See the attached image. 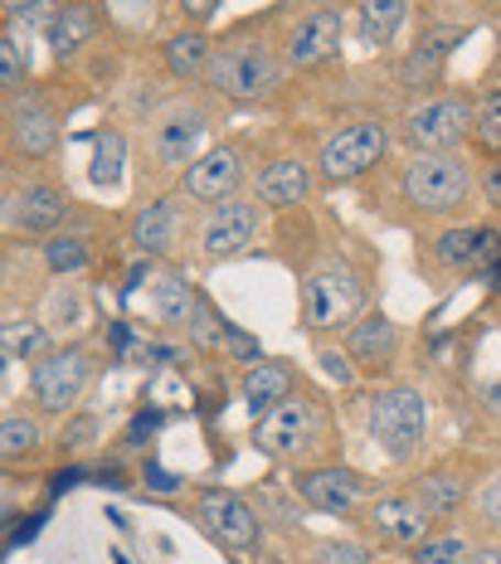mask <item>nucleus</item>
Returning <instances> with one entry per match:
<instances>
[{
  "instance_id": "obj_37",
  "label": "nucleus",
  "mask_w": 501,
  "mask_h": 564,
  "mask_svg": "<svg viewBox=\"0 0 501 564\" xmlns=\"http://www.w3.org/2000/svg\"><path fill=\"white\" fill-rule=\"evenodd\" d=\"M472 132H477V141H482L487 151H497V156H501V98H487L482 108H477Z\"/></svg>"
},
{
  "instance_id": "obj_38",
  "label": "nucleus",
  "mask_w": 501,
  "mask_h": 564,
  "mask_svg": "<svg viewBox=\"0 0 501 564\" xmlns=\"http://www.w3.org/2000/svg\"><path fill=\"white\" fill-rule=\"evenodd\" d=\"M472 507H477V516H482L487 525H492V531H501V473H497V477H487L482 487H477Z\"/></svg>"
},
{
  "instance_id": "obj_47",
  "label": "nucleus",
  "mask_w": 501,
  "mask_h": 564,
  "mask_svg": "<svg viewBox=\"0 0 501 564\" xmlns=\"http://www.w3.org/2000/svg\"><path fill=\"white\" fill-rule=\"evenodd\" d=\"M176 356H181V350L176 346H161V340H156V346H146V360H156V366H171Z\"/></svg>"
},
{
  "instance_id": "obj_41",
  "label": "nucleus",
  "mask_w": 501,
  "mask_h": 564,
  "mask_svg": "<svg viewBox=\"0 0 501 564\" xmlns=\"http://www.w3.org/2000/svg\"><path fill=\"white\" fill-rule=\"evenodd\" d=\"M92 433H98V419H92V414H78V419H68V423H64L59 443H64L68 453H74V448H84V443H92Z\"/></svg>"
},
{
  "instance_id": "obj_8",
  "label": "nucleus",
  "mask_w": 501,
  "mask_h": 564,
  "mask_svg": "<svg viewBox=\"0 0 501 564\" xmlns=\"http://www.w3.org/2000/svg\"><path fill=\"white\" fill-rule=\"evenodd\" d=\"M209 141V112L200 102H176L146 127V156L161 171H190L205 156Z\"/></svg>"
},
{
  "instance_id": "obj_12",
  "label": "nucleus",
  "mask_w": 501,
  "mask_h": 564,
  "mask_svg": "<svg viewBox=\"0 0 501 564\" xmlns=\"http://www.w3.org/2000/svg\"><path fill=\"white\" fill-rule=\"evenodd\" d=\"M64 122L44 93H20L15 108H10V151L20 161H50L59 151Z\"/></svg>"
},
{
  "instance_id": "obj_23",
  "label": "nucleus",
  "mask_w": 501,
  "mask_h": 564,
  "mask_svg": "<svg viewBox=\"0 0 501 564\" xmlns=\"http://www.w3.org/2000/svg\"><path fill=\"white\" fill-rule=\"evenodd\" d=\"M468 40V30L462 25H434L424 34V40L414 44V54L404 58V88H428L438 78V68L448 64V54H453V44H462Z\"/></svg>"
},
{
  "instance_id": "obj_46",
  "label": "nucleus",
  "mask_w": 501,
  "mask_h": 564,
  "mask_svg": "<svg viewBox=\"0 0 501 564\" xmlns=\"http://www.w3.org/2000/svg\"><path fill=\"white\" fill-rule=\"evenodd\" d=\"M146 487H156V491H181V477L166 473V467H146Z\"/></svg>"
},
{
  "instance_id": "obj_35",
  "label": "nucleus",
  "mask_w": 501,
  "mask_h": 564,
  "mask_svg": "<svg viewBox=\"0 0 501 564\" xmlns=\"http://www.w3.org/2000/svg\"><path fill=\"white\" fill-rule=\"evenodd\" d=\"M25 84H30V54L20 50L15 34H0V88L20 93Z\"/></svg>"
},
{
  "instance_id": "obj_1",
  "label": "nucleus",
  "mask_w": 501,
  "mask_h": 564,
  "mask_svg": "<svg viewBox=\"0 0 501 564\" xmlns=\"http://www.w3.org/2000/svg\"><path fill=\"white\" fill-rule=\"evenodd\" d=\"M283 50L263 34H235V40L215 44L205 68V84L229 102H259L283 84Z\"/></svg>"
},
{
  "instance_id": "obj_15",
  "label": "nucleus",
  "mask_w": 501,
  "mask_h": 564,
  "mask_svg": "<svg viewBox=\"0 0 501 564\" xmlns=\"http://www.w3.org/2000/svg\"><path fill=\"white\" fill-rule=\"evenodd\" d=\"M341 34H346V20L336 6H317L287 30V44H283V58L293 68H322L341 54Z\"/></svg>"
},
{
  "instance_id": "obj_27",
  "label": "nucleus",
  "mask_w": 501,
  "mask_h": 564,
  "mask_svg": "<svg viewBox=\"0 0 501 564\" xmlns=\"http://www.w3.org/2000/svg\"><path fill=\"white\" fill-rule=\"evenodd\" d=\"M209 54H215V44H209L205 30H181V34H171V40L161 44V64H166V74L181 78V84L205 78Z\"/></svg>"
},
{
  "instance_id": "obj_31",
  "label": "nucleus",
  "mask_w": 501,
  "mask_h": 564,
  "mask_svg": "<svg viewBox=\"0 0 501 564\" xmlns=\"http://www.w3.org/2000/svg\"><path fill=\"white\" fill-rule=\"evenodd\" d=\"M414 497L424 501V511L438 521V516H453L462 501H468V481L458 473H428V477L414 481Z\"/></svg>"
},
{
  "instance_id": "obj_16",
  "label": "nucleus",
  "mask_w": 501,
  "mask_h": 564,
  "mask_svg": "<svg viewBox=\"0 0 501 564\" xmlns=\"http://www.w3.org/2000/svg\"><path fill=\"white\" fill-rule=\"evenodd\" d=\"M501 258V234L482 225H453L434 239V268L443 273H487Z\"/></svg>"
},
{
  "instance_id": "obj_13",
  "label": "nucleus",
  "mask_w": 501,
  "mask_h": 564,
  "mask_svg": "<svg viewBox=\"0 0 501 564\" xmlns=\"http://www.w3.org/2000/svg\"><path fill=\"white\" fill-rule=\"evenodd\" d=\"M297 497L307 501V511L356 516L370 501V477L351 473V467H307L297 473Z\"/></svg>"
},
{
  "instance_id": "obj_19",
  "label": "nucleus",
  "mask_w": 501,
  "mask_h": 564,
  "mask_svg": "<svg viewBox=\"0 0 501 564\" xmlns=\"http://www.w3.org/2000/svg\"><path fill=\"white\" fill-rule=\"evenodd\" d=\"M312 191H317V175L297 156L268 161V166L253 175V205L259 209H297V205H307Z\"/></svg>"
},
{
  "instance_id": "obj_32",
  "label": "nucleus",
  "mask_w": 501,
  "mask_h": 564,
  "mask_svg": "<svg viewBox=\"0 0 501 564\" xmlns=\"http://www.w3.org/2000/svg\"><path fill=\"white\" fill-rule=\"evenodd\" d=\"M44 443V429L34 414H6L0 419V463H20Z\"/></svg>"
},
{
  "instance_id": "obj_26",
  "label": "nucleus",
  "mask_w": 501,
  "mask_h": 564,
  "mask_svg": "<svg viewBox=\"0 0 501 564\" xmlns=\"http://www.w3.org/2000/svg\"><path fill=\"white\" fill-rule=\"evenodd\" d=\"M404 20H410V0H360L356 6V34L370 50H390Z\"/></svg>"
},
{
  "instance_id": "obj_25",
  "label": "nucleus",
  "mask_w": 501,
  "mask_h": 564,
  "mask_svg": "<svg viewBox=\"0 0 501 564\" xmlns=\"http://www.w3.org/2000/svg\"><path fill=\"white\" fill-rule=\"evenodd\" d=\"M98 30H102V10L92 6V0H74V6L54 10L50 30H44V34H50V54H54V58L78 54Z\"/></svg>"
},
{
  "instance_id": "obj_6",
  "label": "nucleus",
  "mask_w": 501,
  "mask_h": 564,
  "mask_svg": "<svg viewBox=\"0 0 501 564\" xmlns=\"http://www.w3.org/2000/svg\"><path fill=\"white\" fill-rule=\"evenodd\" d=\"M92 350L88 346H54L50 356H40L30 366V399L40 414H68L78 409V399L88 394L92 384Z\"/></svg>"
},
{
  "instance_id": "obj_22",
  "label": "nucleus",
  "mask_w": 501,
  "mask_h": 564,
  "mask_svg": "<svg viewBox=\"0 0 501 564\" xmlns=\"http://www.w3.org/2000/svg\"><path fill=\"white\" fill-rule=\"evenodd\" d=\"M293 394H297V370L287 360H259V366H249V375H243V409L253 419H263L268 409H277Z\"/></svg>"
},
{
  "instance_id": "obj_10",
  "label": "nucleus",
  "mask_w": 501,
  "mask_h": 564,
  "mask_svg": "<svg viewBox=\"0 0 501 564\" xmlns=\"http://www.w3.org/2000/svg\"><path fill=\"white\" fill-rule=\"evenodd\" d=\"M472 102L468 98H424L404 112L400 137L414 151H458L462 137L472 132Z\"/></svg>"
},
{
  "instance_id": "obj_48",
  "label": "nucleus",
  "mask_w": 501,
  "mask_h": 564,
  "mask_svg": "<svg viewBox=\"0 0 501 564\" xmlns=\"http://www.w3.org/2000/svg\"><path fill=\"white\" fill-rule=\"evenodd\" d=\"M34 6H40V0H0V10H6V15H25V10H34Z\"/></svg>"
},
{
  "instance_id": "obj_9",
  "label": "nucleus",
  "mask_w": 501,
  "mask_h": 564,
  "mask_svg": "<svg viewBox=\"0 0 501 564\" xmlns=\"http://www.w3.org/2000/svg\"><path fill=\"white\" fill-rule=\"evenodd\" d=\"M195 525H200L219 550H229V555L259 550V535H263L259 511H253L239 491H225V487H205L200 497H195Z\"/></svg>"
},
{
  "instance_id": "obj_34",
  "label": "nucleus",
  "mask_w": 501,
  "mask_h": 564,
  "mask_svg": "<svg viewBox=\"0 0 501 564\" xmlns=\"http://www.w3.org/2000/svg\"><path fill=\"white\" fill-rule=\"evenodd\" d=\"M185 332H190V346H205V350H215V346H225V316L215 312V302L200 292V302H195V312H190V322H185Z\"/></svg>"
},
{
  "instance_id": "obj_5",
  "label": "nucleus",
  "mask_w": 501,
  "mask_h": 564,
  "mask_svg": "<svg viewBox=\"0 0 501 564\" xmlns=\"http://www.w3.org/2000/svg\"><path fill=\"white\" fill-rule=\"evenodd\" d=\"M326 438V414L317 399L293 394L277 409H268L263 419H253V448L273 463H297L302 453H312Z\"/></svg>"
},
{
  "instance_id": "obj_40",
  "label": "nucleus",
  "mask_w": 501,
  "mask_h": 564,
  "mask_svg": "<svg viewBox=\"0 0 501 564\" xmlns=\"http://www.w3.org/2000/svg\"><path fill=\"white\" fill-rule=\"evenodd\" d=\"M78 312H84V297H78L74 282H64V288L50 297V316H44V322L59 326V316H74V322H78Z\"/></svg>"
},
{
  "instance_id": "obj_45",
  "label": "nucleus",
  "mask_w": 501,
  "mask_h": 564,
  "mask_svg": "<svg viewBox=\"0 0 501 564\" xmlns=\"http://www.w3.org/2000/svg\"><path fill=\"white\" fill-rule=\"evenodd\" d=\"M181 10H185V20H195V25H205V20L219 10V0H181Z\"/></svg>"
},
{
  "instance_id": "obj_11",
  "label": "nucleus",
  "mask_w": 501,
  "mask_h": 564,
  "mask_svg": "<svg viewBox=\"0 0 501 564\" xmlns=\"http://www.w3.org/2000/svg\"><path fill=\"white\" fill-rule=\"evenodd\" d=\"M253 234H259V205H253V199L229 195V199H219V205L205 209L200 229H195V243H200L205 263H225V258L249 249Z\"/></svg>"
},
{
  "instance_id": "obj_33",
  "label": "nucleus",
  "mask_w": 501,
  "mask_h": 564,
  "mask_svg": "<svg viewBox=\"0 0 501 564\" xmlns=\"http://www.w3.org/2000/svg\"><path fill=\"white\" fill-rule=\"evenodd\" d=\"M468 555H472L468 540L453 535V531H448V535H434V531H428V535L414 545V564H468Z\"/></svg>"
},
{
  "instance_id": "obj_51",
  "label": "nucleus",
  "mask_w": 501,
  "mask_h": 564,
  "mask_svg": "<svg viewBox=\"0 0 501 564\" xmlns=\"http://www.w3.org/2000/svg\"><path fill=\"white\" fill-rule=\"evenodd\" d=\"M0 399H6V380H0Z\"/></svg>"
},
{
  "instance_id": "obj_29",
  "label": "nucleus",
  "mask_w": 501,
  "mask_h": 564,
  "mask_svg": "<svg viewBox=\"0 0 501 564\" xmlns=\"http://www.w3.org/2000/svg\"><path fill=\"white\" fill-rule=\"evenodd\" d=\"M59 346L50 322H34V316H15V322H0V360H40Z\"/></svg>"
},
{
  "instance_id": "obj_43",
  "label": "nucleus",
  "mask_w": 501,
  "mask_h": 564,
  "mask_svg": "<svg viewBox=\"0 0 501 564\" xmlns=\"http://www.w3.org/2000/svg\"><path fill=\"white\" fill-rule=\"evenodd\" d=\"M322 370L331 375L336 384H351V380H356V370L346 366V356H341V350H322Z\"/></svg>"
},
{
  "instance_id": "obj_3",
  "label": "nucleus",
  "mask_w": 501,
  "mask_h": 564,
  "mask_svg": "<svg viewBox=\"0 0 501 564\" xmlns=\"http://www.w3.org/2000/svg\"><path fill=\"white\" fill-rule=\"evenodd\" d=\"M477 191V171L462 151H414L400 171V195L418 215H458Z\"/></svg>"
},
{
  "instance_id": "obj_50",
  "label": "nucleus",
  "mask_w": 501,
  "mask_h": 564,
  "mask_svg": "<svg viewBox=\"0 0 501 564\" xmlns=\"http://www.w3.org/2000/svg\"><path fill=\"white\" fill-rule=\"evenodd\" d=\"M482 394H487V409H501V384H487Z\"/></svg>"
},
{
  "instance_id": "obj_49",
  "label": "nucleus",
  "mask_w": 501,
  "mask_h": 564,
  "mask_svg": "<svg viewBox=\"0 0 501 564\" xmlns=\"http://www.w3.org/2000/svg\"><path fill=\"white\" fill-rule=\"evenodd\" d=\"M468 564H501V550L497 545H487V550H472Z\"/></svg>"
},
{
  "instance_id": "obj_4",
  "label": "nucleus",
  "mask_w": 501,
  "mask_h": 564,
  "mask_svg": "<svg viewBox=\"0 0 501 564\" xmlns=\"http://www.w3.org/2000/svg\"><path fill=\"white\" fill-rule=\"evenodd\" d=\"M366 429L390 463H410L428 438V399L418 394L414 384H384V390L370 399Z\"/></svg>"
},
{
  "instance_id": "obj_24",
  "label": "nucleus",
  "mask_w": 501,
  "mask_h": 564,
  "mask_svg": "<svg viewBox=\"0 0 501 564\" xmlns=\"http://www.w3.org/2000/svg\"><path fill=\"white\" fill-rule=\"evenodd\" d=\"M195 302H200V288H195L181 268H161V273L151 278V312H156V322L171 326V332H185Z\"/></svg>"
},
{
  "instance_id": "obj_17",
  "label": "nucleus",
  "mask_w": 501,
  "mask_h": 564,
  "mask_svg": "<svg viewBox=\"0 0 501 564\" xmlns=\"http://www.w3.org/2000/svg\"><path fill=\"white\" fill-rule=\"evenodd\" d=\"M127 234H132V249L142 258H171V253H176V243H181V234H185L181 199L176 195L146 199V205L132 215V229H127Z\"/></svg>"
},
{
  "instance_id": "obj_2",
  "label": "nucleus",
  "mask_w": 501,
  "mask_h": 564,
  "mask_svg": "<svg viewBox=\"0 0 501 564\" xmlns=\"http://www.w3.org/2000/svg\"><path fill=\"white\" fill-rule=\"evenodd\" d=\"M370 307V282L346 258H326L302 278V332H346Z\"/></svg>"
},
{
  "instance_id": "obj_36",
  "label": "nucleus",
  "mask_w": 501,
  "mask_h": 564,
  "mask_svg": "<svg viewBox=\"0 0 501 564\" xmlns=\"http://www.w3.org/2000/svg\"><path fill=\"white\" fill-rule=\"evenodd\" d=\"M312 564H370V545H366V540H346V535L322 540L317 555H312Z\"/></svg>"
},
{
  "instance_id": "obj_44",
  "label": "nucleus",
  "mask_w": 501,
  "mask_h": 564,
  "mask_svg": "<svg viewBox=\"0 0 501 564\" xmlns=\"http://www.w3.org/2000/svg\"><path fill=\"white\" fill-rule=\"evenodd\" d=\"M156 429H161V414H137V423L127 429V448H142L146 433H156Z\"/></svg>"
},
{
  "instance_id": "obj_14",
  "label": "nucleus",
  "mask_w": 501,
  "mask_h": 564,
  "mask_svg": "<svg viewBox=\"0 0 501 564\" xmlns=\"http://www.w3.org/2000/svg\"><path fill=\"white\" fill-rule=\"evenodd\" d=\"M243 175H249L243 147H209L190 171H181V195L195 205H219V199L239 195Z\"/></svg>"
},
{
  "instance_id": "obj_30",
  "label": "nucleus",
  "mask_w": 501,
  "mask_h": 564,
  "mask_svg": "<svg viewBox=\"0 0 501 564\" xmlns=\"http://www.w3.org/2000/svg\"><path fill=\"white\" fill-rule=\"evenodd\" d=\"M122 166H127V137L122 132H98L92 137V161H88V181L98 191H118L122 185Z\"/></svg>"
},
{
  "instance_id": "obj_28",
  "label": "nucleus",
  "mask_w": 501,
  "mask_h": 564,
  "mask_svg": "<svg viewBox=\"0 0 501 564\" xmlns=\"http://www.w3.org/2000/svg\"><path fill=\"white\" fill-rule=\"evenodd\" d=\"M88 263H92V229L64 225L44 239V268H50L54 278H74V273H84Z\"/></svg>"
},
{
  "instance_id": "obj_39",
  "label": "nucleus",
  "mask_w": 501,
  "mask_h": 564,
  "mask_svg": "<svg viewBox=\"0 0 501 564\" xmlns=\"http://www.w3.org/2000/svg\"><path fill=\"white\" fill-rule=\"evenodd\" d=\"M225 346H229V356H235V360H243V366H259V360H263L259 340H253L249 332H239L235 322H225Z\"/></svg>"
},
{
  "instance_id": "obj_20",
  "label": "nucleus",
  "mask_w": 501,
  "mask_h": 564,
  "mask_svg": "<svg viewBox=\"0 0 501 564\" xmlns=\"http://www.w3.org/2000/svg\"><path fill=\"white\" fill-rule=\"evenodd\" d=\"M346 356L356 360L360 370H384L394 356H400V326L384 312H366L346 326Z\"/></svg>"
},
{
  "instance_id": "obj_7",
  "label": "nucleus",
  "mask_w": 501,
  "mask_h": 564,
  "mask_svg": "<svg viewBox=\"0 0 501 564\" xmlns=\"http://www.w3.org/2000/svg\"><path fill=\"white\" fill-rule=\"evenodd\" d=\"M394 147V132L375 117H360V122H346L336 127L331 137L322 141V156H317V171L322 181L341 185V181H360L366 171L380 166V156H390Z\"/></svg>"
},
{
  "instance_id": "obj_42",
  "label": "nucleus",
  "mask_w": 501,
  "mask_h": 564,
  "mask_svg": "<svg viewBox=\"0 0 501 564\" xmlns=\"http://www.w3.org/2000/svg\"><path fill=\"white\" fill-rule=\"evenodd\" d=\"M477 191H482L487 205H501V156L492 166H482V181H477Z\"/></svg>"
},
{
  "instance_id": "obj_18",
  "label": "nucleus",
  "mask_w": 501,
  "mask_h": 564,
  "mask_svg": "<svg viewBox=\"0 0 501 564\" xmlns=\"http://www.w3.org/2000/svg\"><path fill=\"white\" fill-rule=\"evenodd\" d=\"M370 531H375L384 545H418L428 531H434V516L424 511V501L414 491H390V497L370 501Z\"/></svg>"
},
{
  "instance_id": "obj_21",
  "label": "nucleus",
  "mask_w": 501,
  "mask_h": 564,
  "mask_svg": "<svg viewBox=\"0 0 501 564\" xmlns=\"http://www.w3.org/2000/svg\"><path fill=\"white\" fill-rule=\"evenodd\" d=\"M64 225H68V195L59 191V185L34 181L15 195V229L20 234H40V239H50V234L64 229Z\"/></svg>"
}]
</instances>
